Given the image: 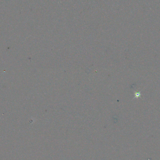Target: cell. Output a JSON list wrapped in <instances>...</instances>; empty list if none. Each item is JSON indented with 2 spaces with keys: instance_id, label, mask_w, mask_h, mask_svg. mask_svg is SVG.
Returning a JSON list of instances; mask_svg holds the SVG:
<instances>
[{
  "instance_id": "cell-1",
  "label": "cell",
  "mask_w": 160,
  "mask_h": 160,
  "mask_svg": "<svg viewBox=\"0 0 160 160\" xmlns=\"http://www.w3.org/2000/svg\"><path fill=\"white\" fill-rule=\"evenodd\" d=\"M134 95H135V97H134V99H138V98H141V95L140 92H135Z\"/></svg>"
}]
</instances>
